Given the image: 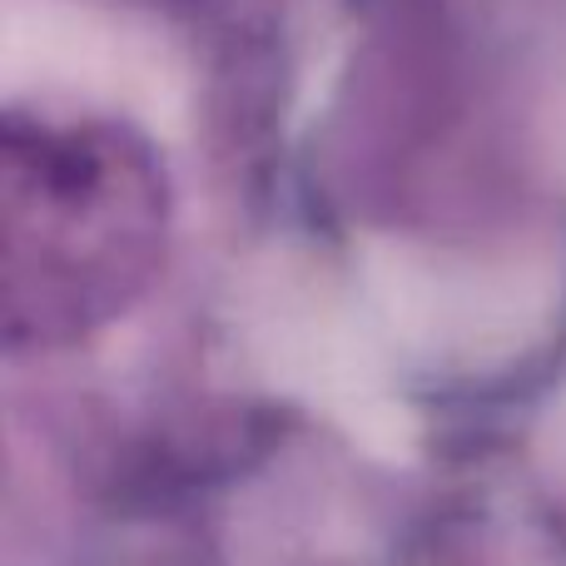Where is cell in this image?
<instances>
[{
	"instance_id": "6da1fadb",
	"label": "cell",
	"mask_w": 566,
	"mask_h": 566,
	"mask_svg": "<svg viewBox=\"0 0 566 566\" xmlns=\"http://www.w3.org/2000/svg\"><path fill=\"white\" fill-rule=\"evenodd\" d=\"M175 199L145 139L10 119L0 159V338L60 353L119 323L169 259Z\"/></svg>"
}]
</instances>
